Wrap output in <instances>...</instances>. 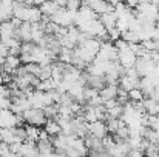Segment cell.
<instances>
[{
  "label": "cell",
  "mask_w": 159,
  "mask_h": 157,
  "mask_svg": "<svg viewBox=\"0 0 159 157\" xmlns=\"http://www.w3.org/2000/svg\"><path fill=\"white\" fill-rule=\"evenodd\" d=\"M0 140L5 142V143H12V142H16L14 128H0Z\"/></svg>",
  "instance_id": "obj_15"
},
{
  "label": "cell",
  "mask_w": 159,
  "mask_h": 157,
  "mask_svg": "<svg viewBox=\"0 0 159 157\" xmlns=\"http://www.w3.org/2000/svg\"><path fill=\"white\" fill-rule=\"evenodd\" d=\"M23 128H25V133H26V139L28 140H34V142L39 140V131H40L39 126L31 125V123H26V125H23Z\"/></svg>",
  "instance_id": "obj_14"
},
{
  "label": "cell",
  "mask_w": 159,
  "mask_h": 157,
  "mask_svg": "<svg viewBox=\"0 0 159 157\" xmlns=\"http://www.w3.org/2000/svg\"><path fill=\"white\" fill-rule=\"evenodd\" d=\"M22 117H23V120H25L26 123L36 125V126H39V128H42V126L45 125V122H47V117H45V114H43V109L34 108V106L25 109V111L22 112Z\"/></svg>",
  "instance_id": "obj_2"
},
{
  "label": "cell",
  "mask_w": 159,
  "mask_h": 157,
  "mask_svg": "<svg viewBox=\"0 0 159 157\" xmlns=\"http://www.w3.org/2000/svg\"><path fill=\"white\" fill-rule=\"evenodd\" d=\"M39 8H40V11H42V14H43L45 17H51L53 14H56V12L60 9V6H59L57 2H54V0H45Z\"/></svg>",
  "instance_id": "obj_6"
},
{
  "label": "cell",
  "mask_w": 159,
  "mask_h": 157,
  "mask_svg": "<svg viewBox=\"0 0 159 157\" xmlns=\"http://www.w3.org/2000/svg\"><path fill=\"white\" fill-rule=\"evenodd\" d=\"M104 122H105V126H107V133L114 134L117 131L119 125H120V117L119 119H105Z\"/></svg>",
  "instance_id": "obj_19"
},
{
  "label": "cell",
  "mask_w": 159,
  "mask_h": 157,
  "mask_svg": "<svg viewBox=\"0 0 159 157\" xmlns=\"http://www.w3.org/2000/svg\"><path fill=\"white\" fill-rule=\"evenodd\" d=\"M42 17H43V14H42V11H40L39 6L33 5V6L28 8V19H26V22H30V23H37V22L42 20Z\"/></svg>",
  "instance_id": "obj_13"
},
{
  "label": "cell",
  "mask_w": 159,
  "mask_h": 157,
  "mask_svg": "<svg viewBox=\"0 0 159 157\" xmlns=\"http://www.w3.org/2000/svg\"><path fill=\"white\" fill-rule=\"evenodd\" d=\"M25 120L22 114H14L9 108L0 109V128H14V126H23Z\"/></svg>",
  "instance_id": "obj_1"
},
{
  "label": "cell",
  "mask_w": 159,
  "mask_h": 157,
  "mask_svg": "<svg viewBox=\"0 0 159 157\" xmlns=\"http://www.w3.org/2000/svg\"><path fill=\"white\" fill-rule=\"evenodd\" d=\"M144 154L145 156H159V143H150L147 148H145V151H144Z\"/></svg>",
  "instance_id": "obj_21"
},
{
  "label": "cell",
  "mask_w": 159,
  "mask_h": 157,
  "mask_svg": "<svg viewBox=\"0 0 159 157\" xmlns=\"http://www.w3.org/2000/svg\"><path fill=\"white\" fill-rule=\"evenodd\" d=\"M99 96L102 99V103L105 100H108V99H114L117 96V85H108V83H105V86L99 89Z\"/></svg>",
  "instance_id": "obj_7"
},
{
  "label": "cell",
  "mask_w": 159,
  "mask_h": 157,
  "mask_svg": "<svg viewBox=\"0 0 159 157\" xmlns=\"http://www.w3.org/2000/svg\"><path fill=\"white\" fill-rule=\"evenodd\" d=\"M87 103L91 105V106H98V105H102V99H101V96H99V94H96V96H93L91 99H88V100H87Z\"/></svg>",
  "instance_id": "obj_25"
},
{
  "label": "cell",
  "mask_w": 159,
  "mask_h": 157,
  "mask_svg": "<svg viewBox=\"0 0 159 157\" xmlns=\"http://www.w3.org/2000/svg\"><path fill=\"white\" fill-rule=\"evenodd\" d=\"M14 33H16V26L11 23V20L0 22V40L2 42L14 37Z\"/></svg>",
  "instance_id": "obj_5"
},
{
  "label": "cell",
  "mask_w": 159,
  "mask_h": 157,
  "mask_svg": "<svg viewBox=\"0 0 159 157\" xmlns=\"http://www.w3.org/2000/svg\"><path fill=\"white\" fill-rule=\"evenodd\" d=\"M117 60H119V63H120L124 68H131V66H134L136 54L131 51L130 48H125V50L117 51Z\"/></svg>",
  "instance_id": "obj_3"
},
{
  "label": "cell",
  "mask_w": 159,
  "mask_h": 157,
  "mask_svg": "<svg viewBox=\"0 0 159 157\" xmlns=\"http://www.w3.org/2000/svg\"><path fill=\"white\" fill-rule=\"evenodd\" d=\"M80 6H82V0H68L65 8L70 11H79Z\"/></svg>",
  "instance_id": "obj_23"
},
{
  "label": "cell",
  "mask_w": 159,
  "mask_h": 157,
  "mask_svg": "<svg viewBox=\"0 0 159 157\" xmlns=\"http://www.w3.org/2000/svg\"><path fill=\"white\" fill-rule=\"evenodd\" d=\"M122 109H124V105L116 103L114 106H111V108L107 109L105 119H119L122 116Z\"/></svg>",
  "instance_id": "obj_16"
},
{
  "label": "cell",
  "mask_w": 159,
  "mask_h": 157,
  "mask_svg": "<svg viewBox=\"0 0 159 157\" xmlns=\"http://www.w3.org/2000/svg\"><path fill=\"white\" fill-rule=\"evenodd\" d=\"M43 129L50 134V137H54V136H57V134L62 133L57 119H47V122H45V125H43Z\"/></svg>",
  "instance_id": "obj_11"
},
{
  "label": "cell",
  "mask_w": 159,
  "mask_h": 157,
  "mask_svg": "<svg viewBox=\"0 0 159 157\" xmlns=\"http://www.w3.org/2000/svg\"><path fill=\"white\" fill-rule=\"evenodd\" d=\"M36 145H37V150H39V156H53V154H56L51 140H37Z\"/></svg>",
  "instance_id": "obj_8"
},
{
  "label": "cell",
  "mask_w": 159,
  "mask_h": 157,
  "mask_svg": "<svg viewBox=\"0 0 159 157\" xmlns=\"http://www.w3.org/2000/svg\"><path fill=\"white\" fill-rule=\"evenodd\" d=\"M144 103V109L147 114H152V116H159V102L152 99V97H144L142 100Z\"/></svg>",
  "instance_id": "obj_9"
},
{
  "label": "cell",
  "mask_w": 159,
  "mask_h": 157,
  "mask_svg": "<svg viewBox=\"0 0 159 157\" xmlns=\"http://www.w3.org/2000/svg\"><path fill=\"white\" fill-rule=\"evenodd\" d=\"M107 34H108V37H110V42H114V40H117V39L120 37V31H119L116 26L111 28V29H108Z\"/></svg>",
  "instance_id": "obj_24"
},
{
  "label": "cell",
  "mask_w": 159,
  "mask_h": 157,
  "mask_svg": "<svg viewBox=\"0 0 159 157\" xmlns=\"http://www.w3.org/2000/svg\"><path fill=\"white\" fill-rule=\"evenodd\" d=\"M88 134L102 139V137L107 134L105 122H104V120H94V122H90V123H88Z\"/></svg>",
  "instance_id": "obj_4"
},
{
  "label": "cell",
  "mask_w": 159,
  "mask_h": 157,
  "mask_svg": "<svg viewBox=\"0 0 159 157\" xmlns=\"http://www.w3.org/2000/svg\"><path fill=\"white\" fill-rule=\"evenodd\" d=\"M11 106V97H3L0 96V109H6Z\"/></svg>",
  "instance_id": "obj_26"
},
{
  "label": "cell",
  "mask_w": 159,
  "mask_h": 157,
  "mask_svg": "<svg viewBox=\"0 0 159 157\" xmlns=\"http://www.w3.org/2000/svg\"><path fill=\"white\" fill-rule=\"evenodd\" d=\"M117 85H119L120 88H124L125 91H130V89H131L133 86H136L134 80H131V79H130L128 76H125V74L119 77V82H117Z\"/></svg>",
  "instance_id": "obj_17"
},
{
  "label": "cell",
  "mask_w": 159,
  "mask_h": 157,
  "mask_svg": "<svg viewBox=\"0 0 159 157\" xmlns=\"http://www.w3.org/2000/svg\"><path fill=\"white\" fill-rule=\"evenodd\" d=\"M144 93H142V89L139 88V86H133L130 91H128V99L131 100V102H138V100H144Z\"/></svg>",
  "instance_id": "obj_18"
},
{
  "label": "cell",
  "mask_w": 159,
  "mask_h": 157,
  "mask_svg": "<svg viewBox=\"0 0 159 157\" xmlns=\"http://www.w3.org/2000/svg\"><path fill=\"white\" fill-rule=\"evenodd\" d=\"M99 20L102 22V25L105 26V29L108 31V29H111V28L116 26L117 17H116L114 11H111V12H104V14H101V15H99Z\"/></svg>",
  "instance_id": "obj_12"
},
{
  "label": "cell",
  "mask_w": 159,
  "mask_h": 157,
  "mask_svg": "<svg viewBox=\"0 0 159 157\" xmlns=\"http://www.w3.org/2000/svg\"><path fill=\"white\" fill-rule=\"evenodd\" d=\"M43 2H45V0H34V5H36V6H40Z\"/></svg>",
  "instance_id": "obj_27"
},
{
  "label": "cell",
  "mask_w": 159,
  "mask_h": 157,
  "mask_svg": "<svg viewBox=\"0 0 159 157\" xmlns=\"http://www.w3.org/2000/svg\"><path fill=\"white\" fill-rule=\"evenodd\" d=\"M120 39H124L127 43L139 42V36H138V33H134V31H131V29H127V31L120 33Z\"/></svg>",
  "instance_id": "obj_20"
},
{
  "label": "cell",
  "mask_w": 159,
  "mask_h": 157,
  "mask_svg": "<svg viewBox=\"0 0 159 157\" xmlns=\"http://www.w3.org/2000/svg\"><path fill=\"white\" fill-rule=\"evenodd\" d=\"M147 2H150V3H153V5H156V6L159 5V0H147Z\"/></svg>",
  "instance_id": "obj_28"
},
{
  "label": "cell",
  "mask_w": 159,
  "mask_h": 157,
  "mask_svg": "<svg viewBox=\"0 0 159 157\" xmlns=\"http://www.w3.org/2000/svg\"><path fill=\"white\" fill-rule=\"evenodd\" d=\"M101 43H102V42H101L98 37H88V39H87L84 43H80V45H82L87 51H90L91 54L96 55V54L99 52V50H101Z\"/></svg>",
  "instance_id": "obj_10"
},
{
  "label": "cell",
  "mask_w": 159,
  "mask_h": 157,
  "mask_svg": "<svg viewBox=\"0 0 159 157\" xmlns=\"http://www.w3.org/2000/svg\"><path fill=\"white\" fill-rule=\"evenodd\" d=\"M0 145H2V140H0Z\"/></svg>",
  "instance_id": "obj_29"
},
{
  "label": "cell",
  "mask_w": 159,
  "mask_h": 157,
  "mask_svg": "<svg viewBox=\"0 0 159 157\" xmlns=\"http://www.w3.org/2000/svg\"><path fill=\"white\" fill-rule=\"evenodd\" d=\"M0 43H2V40H0Z\"/></svg>",
  "instance_id": "obj_30"
},
{
  "label": "cell",
  "mask_w": 159,
  "mask_h": 157,
  "mask_svg": "<svg viewBox=\"0 0 159 157\" xmlns=\"http://www.w3.org/2000/svg\"><path fill=\"white\" fill-rule=\"evenodd\" d=\"M116 28H117L120 33L127 31V29H128V19H127V17H117V20H116Z\"/></svg>",
  "instance_id": "obj_22"
}]
</instances>
